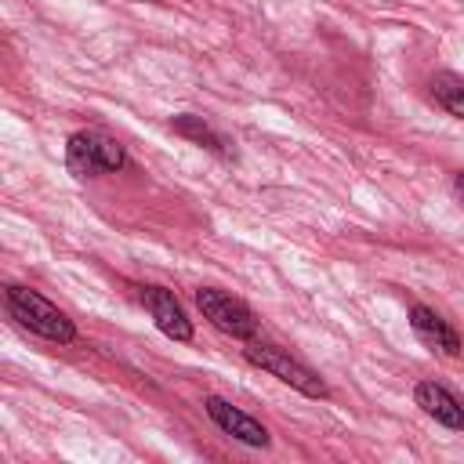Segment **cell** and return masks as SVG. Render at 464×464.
<instances>
[{
    "label": "cell",
    "instance_id": "1",
    "mask_svg": "<svg viewBox=\"0 0 464 464\" xmlns=\"http://www.w3.org/2000/svg\"><path fill=\"white\" fill-rule=\"evenodd\" d=\"M7 312L29 330V334H40L47 341H58V344H69L76 341V326L72 319L51 304L44 294L29 290V286H7Z\"/></svg>",
    "mask_w": 464,
    "mask_h": 464
},
{
    "label": "cell",
    "instance_id": "2",
    "mask_svg": "<svg viewBox=\"0 0 464 464\" xmlns=\"http://www.w3.org/2000/svg\"><path fill=\"white\" fill-rule=\"evenodd\" d=\"M65 167L76 178H91L98 170H120L127 167V152L116 138L102 130H76L65 141Z\"/></svg>",
    "mask_w": 464,
    "mask_h": 464
},
{
    "label": "cell",
    "instance_id": "3",
    "mask_svg": "<svg viewBox=\"0 0 464 464\" xmlns=\"http://www.w3.org/2000/svg\"><path fill=\"white\" fill-rule=\"evenodd\" d=\"M243 355H246V362H254L257 370L279 377L283 384H290L294 392H301V395H308V399H323V395H326L323 377H319L312 366H304L301 359H294L290 352L276 348V344H246Z\"/></svg>",
    "mask_w": 464,
    "mask_h": 464
},
{
    "label": "cell",
    "instance_id": "4",
    "mask_svg": "<svg viewBox=\"0 0 464 464\" xmlns=\"http://www.w3.org/2000/svg\"><path fill=\"white\" fill-rule=\"evenodd\" d=\"M196 304H199L203 319H210V326L221 330V334H228V337L250 341V337L257 334L254 312H250L239 297H232V294H225V290H218V286H199V290H196Z\"/></svg>",
    "mask_w": 464,
    "mask_h": 464
},
{
    "label": "cell",
    "instance_id": "5",
    "mask_svg": "<svg viewBox=\"0 0 464 464\" xmlns=\"http://www.w3.org/2000/svg\"><path fill=\"white\" fill-rule=\"evenodd\" d=\"M138 297L149 308V315L160 326V334H167L170 341H192V323H188L181 301L167 286H138Z\"/></svg>",
    "mask_w": 464,
    "mask_h": 464
},
{
    "label": "cell",
    "instance_id": "6",
    "mask_svg": "<svg viewBox=\"0 0 464 464\" xmlns=\"http://www.w3.org/2000/svg\"><path fill=\"white\" fill-rule=\"evenodd\" d=\"M203 406H207V417H210L225 435H232L236 442H246V446H257V450L268 446V431H265V424H257L250 413H243V410L232 406L228 399H221V395H207Z\"/></svg>",
    "mask_w": 464,
    "mask_h": 464
},
{
    "label": "cell",
    "instance_id": "7",
    "mask_svg": "<svg viewBox=\"0 0 464 464\" xmlns=\"http://www.w3.org/2000/svg\"><path fill=\"white\" fill-rule=\"evenodd\" d=\"M413 399H417V406H420L428 417H435L439 424H446V428H453V431H464V399H457L446 384H439V381H420V384L413 388Z\"/></svg>",
    "mask_w": 464,
    "mask_h": 464
},
{
    "label": "cell",
    "instance_id": "8",
    "mask_svg": "<svg viewBox=\"0 0 464 464\" xmlns=\"http://www.w3.org/2000/svg\"><path fill=\"white\" fill-rule=\"evenodd\" d=\"M410 326H413V334L424 341V344H431V348H439V352H446V355H460V334L435 312V308H428V304H413L410 308Z\"/></svg>",
    "mask_w": 464,
    "mask_h": 464
},
{
    "label": "cell",
    "instance_id": "9",
    "mask_svg": "<svg viewBox=\"0 0 464 464\" xmlns=\"http://www.w3.org/2000/svg\"><path fill=\"white\" fill-rule=\"evenodd\" d=\"M170 127H174V134H181V138H188V141H196V145H203V149H210V152H221V156H228V141L210 127V123H203V116H174L170 120Z\"/></svg>",
    "mask_w": 464,
    "mask_h": 464
},
{
    "label": "cell",
    "instance_id": "10",
    "mask_svg": "<svg viewBox=\"0 0 464 464\" xmlns=\"http://www.w3.org/2000/svg\"><path fill=\"white\" fill-rule=\"evenodd\" d=\"M431 98L457 120H464V80L460 76H450V72H439L431 76Z\"/></svg>",
    "mask_w": 464,
    "mask_h": 464
},
{
    "label": "cell",
    "instance_id": "11",
    "mask_svg": "<svg viewBox=\"0 0 464 464\" xmlns=\"http://www.w3.org/2000/svg\"><path fill=\"white\" fill-rule=\"evenodd\" d=\"M453 196L464 203V174H453Z\"/></svg>",
    "mask_w": 464,
    "mask_h": 464
}]
</instances>
